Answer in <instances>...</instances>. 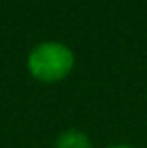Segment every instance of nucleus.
Here are the masks:
<instances>
[{
	"instance_id": "nucleus-2",
	"label": "nucleus",
	"mask_w": 147,
	"mask_h": 148,
	"mask_svg": "<svg viewBox=\"0 0 147 148\" xmlns=\"http://www.w3.org/2000/svg\"><path fill=\"white\" fill-rule=\"evenodd\" d=\"M55 148H92V143L85 131L66 130L57 137Z\"/></svg>"
},
{
	"instance_id": "nucleus-1",
	"label": "nucleus",
	"mask_w": 147,
	"mask_h": 148,
	"mask_svg": "<svg viewBox=\"0 0 147 148\" xmlns=\"http://www.w3.org/2000/svg\"><path fill=\"white\" fill-rule=\"evenodd\" d=\"M72 49L62 41H42L30 51L26 68L34 79L42 83H59L66 79L74 69Z\"/></svg>"
},
{
	"instance_id": "nucleus-3",
	"label": "nucleus",
	"mask_w": 147,
	"mask_h": 148,
	"mask_svg": "<svg viewBox=\"0 0 147 148\" xmlns=\"http://www.w3.org/2000/svg\"><path fill=\"white\" fill-rule=\"evenodd\" d=\"M107 148H136V146H130V145H111Z\"/></svg>"
}]
</instances>
